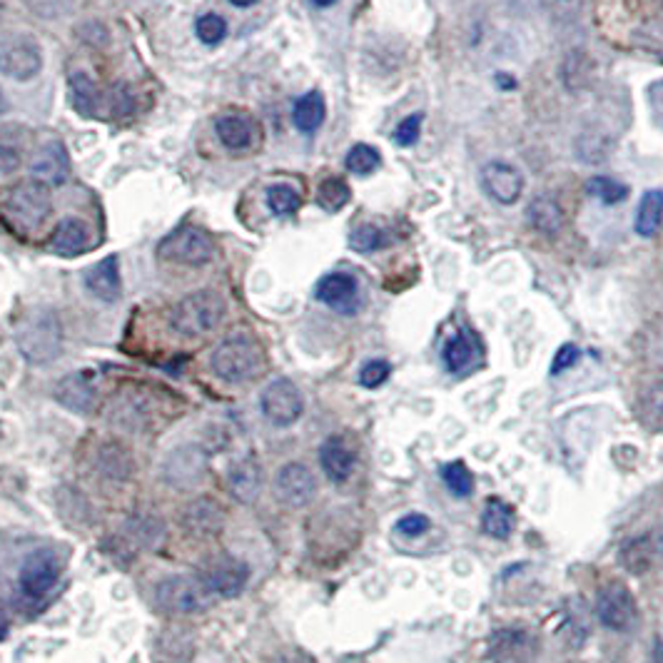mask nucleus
<instances>
[{
	"instance_id": "f257e3e1",
	"label": "nucleus",
	"mask_w": 663,
	"mask_h": 663,
	"mask_svg": "<svg viewBox=\"0 0 663 663\" xmlns=\"http://www.w3.org/2000/svg\"><path fill=\"white\" fill-rule=\"evenodd\" d=\"M15 344L30 365H50L63 349V324L56 309L36 307L19 322Z\"/></svg>"
},
{
	"instance_id": "f03ea898",
	"label": "nucleus",
	"mask_w": 663,
	"mask_h": 663,
	"mask_svg": "<svg viewBox=\"0 0 663 663\" xmlns=\"http://www.w3.org/2000/svg\"><path fill=\"white\" fill-rule=\"evenodd\" d=\"M228 305L222 295L214 290H197L189 292L180 303L172 307L170 312V327L183 337L197 340L208 337L225 320Z\"/></svg>"
},
{
	"instance_id": "7ed1b4c3",
	"label": "nucleus",
	"mask_w": 663,
	"mask_h": 663,
	"mask_svg": "<svg viewBox=\"0 0 663 663\" xmlns=\"http://www.w3.org/2000/svg\"><path fill=\"white\" fill-rule=\"evenodd\" d=\"M214 377L228 384H243L255 379L265 369V352L257 340L247 334H235L214 347L210 357Z\"/></svg>"
},
{
	"instance_id": "20e7f679",
	"label": "nucleus",
	"mask_w": 663,
	"mask_h": 663,
	"mask_svg": "<svg viewBox=\"0 0 663 663\" xmlns=\"http://www.w3.org/2000/svg\"><path fill=\"white\" fill-rule=\"evenodd\" d=\"M50 212H53V197H50V187L40 180H23L5 197V214L25 232L46 225Z\"/></svg>"
},
{
	"instance_id": "39448f33",
	"label": "nucleus",
	"mask_w": 663,
	"mask_h": 663,
	"mask_svg": "<svg viewBox=\"0 0 663 663\" xmlns=\"http://www.w3.org/2000/svg\"><path fill=\"white\" fill-rule=\"evenodd\" d=\"M160 260L185 265V267H205L210 265L214 257H218V245L208 235V232L193 225L177 228L175 232H170L168 237H162V243L158 245Z\"/></svg>"
},
{
	"instance_id": "423d86ee",
	"label": "nucleus",
	"mask_w": 663,
	"mask_h": 663,
	"mask_svg": "<svg viewBox=\"0 0 663 663\" xmlns=\"http://www.w3.org/2000/svg\"><path fill=\"white\" fill-rule=\"evenodd\" d=\"M155 601L162 611L170 614H197L212 604L210 591L205 589L202 579L187 574L165 576L158 587H155Z\"/></svg>"
},
{
	"instance_id": "0eeeda50",
	"label": "nucleus",
	"mask_w": 663,
	"mask_h": 663,
	"mask_svg": "<svg viewBox=\"0 0 663 663\" xmlns=\"http://www.w3.org/2000/svg\"><path fill=\"white\" fill-rule=\"evenodd\" d=\"M262 417L274 427H292L305 415V397L299 386L287 377L272 379L260 394Z\"/></svg>"
},
{
	"instance_id": "6e6552de",
	"label": "nucleus",
	"mask_w": 663,
	"mask_h": 663,
	"mask_svg": "<svg viewBox=\"0 0 663 663\" xmlns=\"http://www.w3.org/2000/svg\"><path fill=\"white\" fill-rule=\"evenodd\" d=\"M597 616L609 631H631V628L639 624V606H636L631 589L622 581L604 584L597 597Z\"/></svg>"
},
{
	"instance_id": "1a4fd4ad",
	"label": "nucleus",
	"mask_w": 663,
	"mask_h": 663,
	"mask_svg": "<svg viewBox=\"0 0 663 663\" xmlns=\"http://www.w3.org/2000/svg\"><path fill=\"white\" fill-rule=\"evenodd\" d=\"M42 71V50L30 36H8L0 40V73L11 81L28 83Z\"/></svg>"
},
{
	"instance_id": "9d476101",
	"label": "nucleus",
	"mask_w": 663,
	"mask_h": 663,
	"mask_svg": "<svg viewBox=\"0 0 663 663\" xmlns=\"http://www.w3.org/2000/svg\"><path fill=\"white\" fill-rule=\"evenodd\" d=\"M205 474H208V454L197 444L177 446L162 462V479L177 492L195 489L205 479Z\"/></svg>"
},
{
	"instance_id": "9b49d317",
	"label": "nucleus",
	"mask_w": 663,
	"mask_h": 663,
	"mask_svg": "<svg viewBox=\"0 0 663 663\" xmlns=\"http://www.w3.org/2000/svg\"><path fill=\"white\" fill-rule=\"evenodd\" d=\"M63 572V562H60L56 549H36L33 554L25 556L21 566V589L28 599H40L56 587Z\"/></svg>"
},
{
	"instance_id": "f8f14e48",
	"label": "nucleus",
	"mask_w": 663,
	"mask_h": 663,
	"mask_svg": "<svg viewBox=\"0 0 663 663\" xmlns=\"http://www.w3.org/2000/svg\"><path fill=\"white\" fill-rule=\"evenodd\" d=\"M274 492H278L280 502L287 504L290 509H303V506L312 504L317 496L315 471L303 462L284 464L278 471V479H274Z\"/></svg>"
},
{
	"instance_id": "ddd939ff",
	"label": "nucleus",
	"mask_w": 663,
	"mask_h": 663,
	"mask_svg": "<svg viewBox=\"0 0 663 663\" xmlns=\"http://www.w3.org/2000/svg\"><path fill=\"white\" fill-rule=\"evenodd\" d=\"M205 589L210 591L212 599H235L245 591L249 581V566L240 558L232 556H220L205 568L200 576Z\"/></svg>"
},
{
	"instance_id": "4468645a",
	"label": "nucleus",
	"mask_w": 663,
	"mask_h": 663,
	"mask_svg": "<svg viewBox=\"0 0 663 663\" xmlns=\"http://www.w3.org/2000/svg\"><path fill=\"white\" fill-rule=\"evenodd\" d=\"M489 659L494 663H531L537 659V639L527 628H499L489 639Z\"/></svg>"
},
{
	"instance_id": "2eb2a0df",
	"label": "nucleus",
	"mask_w": 663,
	"mask_h": 663,
	"mask_svg": "<svg viewBox=\"0 0 663 663\" xmlns=\"http://www.w3.org/2000/svg\"><path fill=\"white\" fill-rule=\"evenodd\" d=\"M315 297L334 312L355 315L359 309V282L349 272H330L317 282Z\"/></svg>"
},
{
	"instance_id": "dca6fc26",
	"label": "nucleus",
	"mask_w": 663,
	"mask_h": 663,
	"mask_svg": "<svg viewBox=\"0 0 663 663\" xmlns=\"http://www.w3.org/2000/svg\"><path fill=\"white\" fill-rule=\"evenodd\" d=\"M481 180H484L487 195L492 197L499 205H514L519 202V197L524 193V175L519 168H514L512 162L494 160L489 162L481 172Z\"/></svg>"
},
{
	"instance_id": "f3484780",
	"label": "nucleus",
	"mask_w": 663,
	"mask_h": 663,
	"mask_svg": "<svg viewBox=\"0 0 663 663\" xmlns=\"http://www.w3.org/2000/svg\"><path fill=\"white\" fill-rule=\"evenodd\" d=\"M53 397L63 409L85 417L95 409V402H98V390H95V382L88 372H73V375H65L56 384Z\"/></svg>"
},
{
	"instance_id": "a211bd4d",
	"label": "nucleus",
	"mask_w": 663,
	"mask_h": 663,
	"mask_svg": "<svg viewBox=\"0 0 663 663\" xmlns=\"http://www.w3.org/2000/svg\"><path fill=\"white\" fill-rule=\"evenodd\" d=\"M180 521L193 537H218L225 529L228 514L212 496H197L180 514Z\"/></svg>"
},
{
	"instance_id": "6ab92c4d",
	"label": "nucleus",
	"mask_w": 663,
	"mask_h": 663,
	"mask_svg": "<svg viewBox=\"0 0 663 663\" xmlns=\"http://www.w3.org/2000/svg\"><path fill=\"white\" fill-rule=\"evenodd\" d=\"M214 133H218L222 148L230 152H247L260 143V125L257 120L247 113H228L220 115L214 123Z\"/></svg>"
},
{
	"instance_id": "aec40b11",
	"label": "nucleus",
	"mask_w": 663,
	"mask_h": 663,
	"mask_svg": "<svg viewBox=\"0 0 663 663\" xmlns=\"http://www.w3.org/2000/svg\"><path fill=\"white\" fill-rule=\"evenodd\" d=\"M320 467L327 474V479L334 484H344L357 467V452L349 444V439L340 434L327 437L320 446Z\"/></svg>"
},
{
	"instance_id": "412c9836",
	"label": "nucleus",
	"mask_w": 663,
	"mask_h": 663,
	"mask_svg": "<svg viewBox=\"0 0 663 663\" xmlns=\"http://www.w3.org/2000/svg\"><path fill=\"white\" fill-rule=\"evenodd\" d=\"M33 180H40L46 185H63L71 177V155L60 140H50L36 152L30 162Z\"/></svg>"
},
{
	"instance_id": "4be33fe9",
	"label": "nucleus",
	"mask_w": 663,
	"mask_h": 663,
	"mask_svg": "<svg viewBox=\"0 0 663 663\" xmlns=\"http://www.w3.org/2000/svg\"><path fill=\"white\" fill-rule=\"evenodd\" d=\"M85 290L90 292L95 299L100 303L113 305L120 299V292H123V282H120V260L118 255L102 257L100 262H95L88 272H85Z\"/></svg>"
},
{
	"instance_id": "5701e85b",
	"label": "nucleus",
	"mask_w": 663,
	"mask_h": 663,
	"mask_svg": "<svg viewBox=\"0 0 663 663\" xmlns=\"http://www.w3.org/2000/svg\"><path fill=\"white\" fill-rule=\"evenodd\" d=\"M262 484L265 474L255 456H243V459H237L228 471L230 494L243 504H253L255 499L262 494Z\"/></svg>"
},
{
	"instance_id": "b1692460",
	"label": "nucleus",
	"mask_w": 663,
	"mask_h": 663,
	"mask_svg": "<svg viewBox=\"0 0 663 663\" xmlns=\"http://www.w3.org/2000/svg\"><path fill=\"white\" fill-rule=\"evenodd\" d=\"M90 247H93V230L88 222L77 218L60 220L53 237H50V249L60 257H77L88 253Z\"/></svg>"
},
{
	"instance_id": "393cba45",
	"label": "nucleus",
	"mask_w": 663,
	"mask_h": 663,
	"mask_svg": "<svg viewBox=\"0 0 663 663\" xmlns=\"http://www.w3.org/2000/svg\"><path fill=\"white\" fill-rule=\"evenodd\" d=\"M558 75H562V83L568 93H584L597 81V63H593L587 50L574 48L564 56Z\"/></svg>"
},
{
	"instance_id": "a878e982",
	"label": "nucleus",
	"mask_w": 663,
	"mask_h": 663,
	"mask_svg": "<svg viewBox=\"0 0 663 663\" xmlns=\"http://www.w3.org/2000/svg\"><path fill=\"white\" fill-rule=\"evenodd\" d=\"M95 469H98L108 481H125L133 477L135 459L127 446L120 442H102L95 452Z\"/></svg>"
},
{
	"instance_id": "bb28decb",
	"label": "nucleus",
	"mask_w": 663,
	"mask_h": 663,
	"mask_svg": "<svg viewBox=\"0 0 663 663\" xmlns=\"http://www.w3.org/2000/svg\"><path fill=\"white\" fill-rule=\"evenodd\" d=\"M442 359L452 375H464L469 372L471 367H477V361L481 359V344L471 332L462 330L456 332L454 337L446 340Z\"/></svg>"
},
{
	"instance_id": "cd10ccee",
	"label": "nucleus",
	"mask_w": 663,
	"mask_h": 663,
	"mask_svg": "<svg viewBox=\"0 0 663 663\" xmlns=\"http://www.w3.org/2000/svg\"><path fill=\"white\" fill-rule=\"evenodd\" d=\"M614 148H616L614 137H611L604 127L597 125L584 127L574 140L576 158L587 162V165H601V162H606L611 155H614Z\"/></svg>"
},
{
	"instance_id": "c85d7f7f",
	"label": "nucleus",
	"mask_w": 663,
	"mask_h": 663,
	"mask_svg": "<svg viewBox=\"0 0 663 663\" xmlns=\"http://www.w3.org/2000/svg\"><path fill=\"white\" fill-rule=\"evenodd\" d=\"M527 220H529V225L539 232V235L556 237L566 225V212L562 205L554 200V197L537 195L527 208Z\"/></svg>"
},
{
	"instance_id": "c756f323",
	"label": "nucleus",
	"mask_w": 663,
	"mask_h": 663,
	"mask_svg": "<svg viewBox=\"0 0 663 663\" xmlns=\"http://www.w3.org/2000/svg\"><path fill=\"white\" fill-rule=\"evenodd\" d=\"M324 118H327V106H324L322 93H317V90L305 93L303 98H297L295 108H292V123H295L297 131L305 135H312L320 131Z\"/></svg>"
},
{
	"instance_id": "7c9ffc66",
	"label": "nucleus",
	"mask_w": 663,
	"mask_h": 663,
	"mask_svg": "<svg viewBox=\"0 0 663 663\" xmlns=\"http://www.w3.org/2000/svg\"><path fill=\"white\" fill-rule=\"evenodd\" d=\"M67 90H71V106L77 115L88 120L100 118V90L95 88L88 73H73L67 81Z\"/></svg>"
},
{
	"instance_id": "2f4dec72",
	"label": "nucleus",
	"mask_w": 663,
	"mask_h": 663,
	"mask_svg": "<svg viewBox=\"0 0 663 663\" xmlns=\"http://www.w3.org/2000/svg\"><path fill=\"white\" fill-rule=\"evenodd\" d=\"M125 533L135 547L155 549L162 544V539H165V524H162V519H158V516L137 514L133 519L125 521Z\"/></svg>"
},
{
	"instance_id": "473e14b6",
	"label": "nucleus",
	"mask_w": 663,
	"mask_h": 663,
	"mask_svg": "<svg viewBox=\"0 0 663 663\" xmlns=\"http://www.w3.org/2000/svg\"><path fill=\"white\" fill-rule=\"evenodd\" d=\"M481 529L492 539H509L514 531V512L504 499L492 496L481 512Z\"/></svg>"
},
{
	"instance_id": "72a5a7b5",
	"label": "nucleus",
	"mask_w": 663,
	"mask_h": 663,
	"mask_svg": "<svg viewBox=\"0 0 663 663\" xmlns=\"http://www.w3.org/2000/svg\"><path fill=\"white\" fill-rule=\"evenodd\" d=\"M25 155L23 127L19 125H0V172L11 175L19 172Z\"/></svg>"
},
{
	"instance_id": "f704fd0d",
	"label": "nucleus",
	"mask_w": 663,
	"mask_h": 663,
	"mask_svg": "<svg viewBox=\"0 0 663 663\" xmlns=\"http://www.w3.org/2000/svg\"><path fill=\"white\" fill-rule=\"evenodd\" d=\"M663 222V189H649L643 193L636 212V232L641 237H653Z\"/></svg>"
},
{
	"instance_id": "c9c22d12",
	"label": "nucleus",
	"mask_w": 663,
	"mask_h": 663,
	"mask_svg": "<svg viewBox=\"0 0 663 663\" xmlns=\"http://www.w3.org/2000/svg\"><path fill=\"white\" fill-rule=\"evenodd\" d=\"M135 113V93L125 83L110 85L106 93H100V115L110 120H120Z\"/></svg>"
},
{
	"instance_id": "e433bc0d",
	"label": "nucleus",
	"mask_w": 663,
	"mask_h": 663,
	"mask_svg": "<svg viewBox=\"0 0 663 663\" xmlns=\"http://www.w3.org/2000/svg\"><path fill=\"white\" fill-rule=\"evenodd\" d=\"M618 558H622V566L626 572H631L636 576H641L649 572L653 566V554L649 544V533H641V537L628 539L626 544L618 551Z\"/></svg>"
},
{
	"instance_id": "4c0bfd02",
	"label": "nucleus",
	"mask_w": 663,
	"mask_h": 663,
	"mask_svg": "<svg viewBox=\"0 0 663 663\" xmlns=\"http://www.w3.org/2000/svg\"><path fill=\"white\" fill-rule=\"evenodd\" d=\"M639 419L649 432H663V379L643 392L639 404Z\"/></svg>"
},
{
	"instance_id": "58836bf2",
	"label": "nucleus",
	"mask_w": 663,
	"mask_h": 663,
	"mask_svg": "<svg viewBox=\"0 0 663 663\" xmlns=\"http://www.w3.org/2000/svg\"><path fill=\"white\" fill-rule=\"evenodd\" d=\"M267 208H270L272 214H278V218H290V214H295L299 210V205H303V197L292 185H270L265 193Z\"/></svg>"
},
{
	"instance_id": "ea45409f",
	"label": "nucleus",
	"mask_w": 663,
	"mask_h": 663,
	"mask_svg": "<svg viewBox=\"0 0 663 663\" xmlns=\"http://www.w3.org/2000/svg\"><path fill=\"white\" fill-rule=\"evenodd\" d=\"M352 200V189L342 177H324L317 187V202L327 212H340Z\"/></svg>"
},
{
	"instance_id": "a19ab883",
	"label": "nucleus",
	"mask_w": 663,
	"mask_h": 663,
	"mask_svg": "<svg viewBox=\"0 0 663 663\" xmlns=\"http://www.w3.org/2000/svg\"><path fill=\"white\" fill-rule=\"evenodd\" d=\"M587 193L593 197V200H599L604 205H618L628 197V185H624L622 180H616V177L597 175L587 183Z\"/></svg>"
},
{
	"instance_id": "79ce46f5",
	"label": "nucleus",
	"mask_w": 663,
	"mask_h": 663,
	"mask_svg": "<svg viewBox=\"0 0 663 663\" xmlns=\"http://www.w3.org/2000/svg\"><path fill=\"white\" fill-rule=\"evenodd\" d=\"M439 477H442L444 487L450 489V492L454 496H459V499L471 496V492H474V477H471V471L467 469V464H464V462L444 464V467L439 469Z\"/></svg>"
},
{
	"instance_id": "37998d69",
	"label": "nucleus",
	"mask_w": 663,
	"mask_h": 663,
	"mask_svg": "<svg viewBox=\"0 0 663 663\" xmlns=\"http://www.w3.org/2000/svg\"><path fill=\"white\" fill-rule=\"evenodd\" d=\"M195 36L202 46H220L228 38V21L220 13H205L195 21Z\"/></svg>"
},
{
	"instance_id": "c03bdc74",
	"label": "nucleus",
	"mask_w": 663,
	"mask_h": 663,
	"mask_svg": "<svg viewBox=\"0 0 663 663\" xmlns=\"http://www.w3.org/2000/svg\"><path fill=\"white\" fill-rule=\"evenodd\" d=\"M344 165H347L352 175H372V172L382 165V158H379V152L372 148V145L359 143L347 152Z\"/></svg>"
},
{
	"instance_id": "a18cd8bd",
	"label": "nucleus",
	"mask_w": 663,
	"mask_h": 663,
	"mask_svg": "<svg viewBox=\"0 0 663 663\" xmlns=\"http://www.w3.org/2000/svg\"><path fill=\"white\" fill-rule=\"evenodd\" d=\"M386 243H390L386 232L377 225H361L349 235V247L357 249V253H377Z\"/></svg>"
},
{
	"instance_id": "49530a36",
	"label": "nucleus",
	"mask_w": 663,
	"mask_h": 663,
	"mask_svg": "<svg viewBox=\"0 0 663 663\" xmlns=\"http://www.w3.org/2000/svg\"><path fill=\"white\" fill-rule=\"evenodd\" d=\"M634 38L643 50L663 58V19H653L649 23H643L641 28L636 30Z\"/></svg>"
},
{
	"instance_id": "de8ad7c7",
	"label": "nucleus",
	"mask_w": 663,
	"mask_h": 663,
	"mask_svg": "<svg viewBox=\"0 0 663 663\" xmlns=\"http://www.w3.org/2000/svg\"><path fill=\"white\" fill-rule=\"evenodd\" d=\"M25 5L42 21H58L73 11L75 0H25Z\"/></svg>"
},
{
	"instance_id": "09e8293b",
	"label": "nucleus",
	"mask_w": 663,
	"mask_h": 663,
	"mask_svg": "<svg viewBox=\"0 0 663 663\" xmlns=\"http://www.w3.org/2000/svg\"><path fill=\"white\" fill-rule=\"evenodd\" d=\"M392 375L390 361L384 359H369L365 367L359 369V384L367 386V390H377V386H382L386 379Z\"/></svg>"
},
{
	"instance_id": "8fccbe9b",
	"label": "nucleus",
	"mask_w": 663,
	"mask_h": 663,
	"mask_svg": "<svg viewBox=\"0 0 663 663\" xmlns=\"http://www.w3.org/2000/svg\"><path fill=\"white\" fill-rule=\"evenodd\" d=\"M421 120H425V115L421 113L404 118L397 125V131H394V143L402 145V148H412V145H415L421 135Z\"/></svg>"
},
{
	"instance_id": "3c124183",
	"label": "nucleus",
	"mask_w": 663,
	"mask_h": 663,
	"mask_svg": "<svg viewBox=\"0 0 663 663\" xmlns=\"http://www.w3.org/2000/svg\"><path fill=\"white\" fill-rule=\"evenodd\" d=\"M397 531L402 533V537H421V533L429 531V516L425 514H407L402 516V519L397 521Z\"/></svg>"
},
{
	"instance_id": "603ef678",
	"label": "nucleus",
	"mask_w": 663,
	"mask_h": 663,
	"mask_svg": "<svg viewBox=\"0 0 663 663\" xmlns=\"http://www.w3.org/2000/svg\"><path fill=\"white\" fill-rule=\"evenodd\" d=\"M579 357H581V349L576 347V344H564L562 349L556 352V357H554V367H551V372L554 375H558V372H566V369H572L576 361H579Z\"/></svg>"
},
{
	"instance_id": "864d4df0",
	"label": "nucleus",
	"mask_w": 663,
	"mask_h": 663,
	"mask_svg": "<svg viewBox=\"0 0 663 663\" xmlns=\"http://www.w3.org/2000/svg\"><path fill=\"white\" fill-rule=\"evenodd\" d=\"M75 33L77 36H81L85 42H90V46H106L108 42V30L102 28V23H98V21H88V23H83L81 28H75Z\"/></svg>"
},
{
	"instance_id": "5fc2aeb1",
	"label": "nucleus",
	"mask_w": 663,
	"mask_h": 663,
	"mask_svg": "<svg viewBox=\"0 0 663 663\" xmlns=\"http://www.w3.org/2000/svg\"><path fill=\"white\" fill-rule=\"evenodd\" d=\"M649 106L653 118H656V123L663 127V81L653 83L649 88Z\"/></svg>"
},
{
	"instance_id": "6e6d98bb",
	"label": "nucleus",
	"mask_w": 663,
	"mask_h": 663,
	"mask_svg": "<svg viewBox=\"0 0 663 663\" xmlns=\"http://www.w3.org/2000/svg\"><path fill=\"white\" fill-rule=\"evenodd\" d=\"M649 544L653 554V564L663 566V524H659L656 529L649 531Z\"/></svg>"
},
{
	"instance_id": "4d7b16f0",
	"label": "nucleus",
	"mask_w": 663,
	"mask_h": 663,
	"mask_svg": "<svg viewBox=\"0 0 663 663\" xmlns=\"http://www.w3.org/2000/svg\"><path fill=\"white\" fill-rule=\"evenodd\" d=\"M649 349H651L653 357L663 359V322L653 327V332H651V337H649Z\"/></svg>"
},
{
	"instance_id": "13d9d810",
	"label": "nucleus",
	"mask_w": 663,
	"mask_h": 663,
	"mask_svg": "<svg viewBox=\"0 0 663 663\" xmlns=\"http://www.w3.org/2000/svg\"><path fill=\"white\" fill-rule=\"evenodd\" d=\"M551 8H554L556 15H572L579 11L581 0H549Z\"/></svg>"
},
{
	"instance_id": "bf43d9fd",
	"label": "nucleus",
	"mask_w": 663,
	"mask_h": 663,
	"mask_svg": "<svg viewBox=\"0 0 663 663\" xmlns=\"http://www.w3.org/2000/svg\"><path fill=\"white\" fill-rule=\"evenodd\" d=\"M653 663H663V641L659 639L653 646Z\"/></svg>"
},
{
	"instance_id": "052dcab7",
	"label": "nucleus",
	"mask_w": 663,
	"mask_h": 663,
	"mask_svg": "<svg viewBox=\"0 0 663 663\" xmlns=\"http://www.w3.org/2000/svg\"><path fill=\"white\" fill-rule=\"evenodd\" d=\"M8 110H11V102H8V98H5V90L0 88V115H5Z\"/></svg>"
},
{
	"instance_id": "680f3d73",
	"label": "nucleus",
	"mask_w": 663,
	"mask_h": 663,
	"mask_svg": "<svg viewBox=\"0 0 663 663\" xmlns=\"http://www.w3.org/2000/svg\"><path fill=\"white\" fill-rule=\"evenodd\" d=\"M230 3L235 8H253V5L260 3V0H230Z\"/></svg>"
},
{
	"instance_id": "e2e57ef3",
	"label": "nucleus",
	"mask_w": 663,
	"mask_h": 663,
	"mask_svg": "<svg viewBox=\"0 0 663 663\" xmlns=\"http://www.w3.org/2000/svg\"><path fill=\"white\" fill-rule=\"evenodd\" d=\"M334 3H337V0H312V5H317V8H330Z\"/></svg>"
},
{
	"instance_id": "0e129e2a",
	"label": "nucleus",
	"mask_w": 663,
	"mask_h": 663,
	"mask_svg": "<svg viewBox=\"0 0 663 663\" xmlns=\"http://www.w3.org/2000/svg\"><path fill=\"white\" fill-rule=\"evenodd\" d=\"M656 3H659V5H661V8H663V0H656Z\"/></svg>"
}]
</instances>
